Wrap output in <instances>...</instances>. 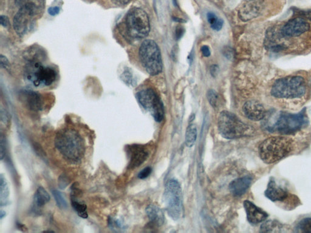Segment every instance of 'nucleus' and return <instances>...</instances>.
Segmentation results:
<instances>
[{
	"instance_id": "1",
	"label": "nucleus",
	"mask_w": 311,
	"mask_h": 233,
	"mask_svg": "<svg viewBox=\"0 0 311 233\" xmlns=\"http://www.w3.org/2000/svg\"><path fill=\"white\" fill-rule=\"evenodd\" d=\"M55 145L64 158L73 162L81 160L85 153L83 138L73 129L65 128L59 131L56 136Z\"/></svg>"
},
{
	"instance_id": "2",
	"label": "nucleus",
	"mask_w": 311,
	"mask_h": 233,
	"mask_svg": "<svg viewBox=\"0 0 311 233\" xmlns=\"http://www.w3.org/2000/svg\"><path fill=\"white\" fill-rule=\"evenodd\" d=\"M308 123L307 111L304 108L297 114L280 112L278 116L272 119V123H264V127L269 132L289 135L301 130Z\"/></svg>"
},
{
	"instance_id": "3",
	"label": "nucleus",
	"mask_w": 311,
	"mask_h": 233,
	"mask_svg": "<svg viewBox=\"0 0 311 233\" xmlns=\"http://www.w3.org/2000/svg\"><path fill=\"white\" fill-rule=\"evenodd\" d=\"M293 149V141L287 137H271L264 141L258 148L259 155L267 164L282 160Z\"/></svg>"
},
{
	"instance_id": "4",
	"label": "nucleus",
	"mask_w": 311,
	"mask_h": 233,
	"mask_svg": "<svg viewBox=\"0 0 311 233\" xmlns=\"http://www.w3.org/2000/svg\"><path fill=\"white\" fill-rule=\"evenodd\" d=\"M307 86L301 76H288L277 79L273 84L271 94L279 99H298L306 94Z\"/></svg>"
},
{
	"instance_id": "5",
	"label": "nucleus",
	"mask_w": 311,
	"mask_h": 233,
	"mask_svg": "<svg viewBox=\"0 0 311 233\" xmlns=\"http://www.w3.org/2000/svg\"><path fill=\"white\" fill-rule=\"evenodd\" d=\"M218 129L224 138L234 139L253 135L255 130L242 122L238 117L229 111H223L218 119Z\"/></svg>"
},
{
	"instance_id": "6",
	"label": "nucleus",
	"mask_w": 311,
	"mask_h": 233,
	"mask_svg": "<svg viewBox=\"0 0 311 233\" xmlns=\"http://www.w3.org/2000/svg\"><path fill=\"white\" fill-rule=\"evenodd\" d=\"M37 59L30 60L24 70V75L35 87L50 86L56 81L57 73L53 67L43 66Z\"/></svg>"
},
{
	"instance_id": "7",
	"label": "nucleus",
	"mask_w": 311,
	"mask_h": 233,
	"mask_svg": "<svg viewBox=\"0 0 311 233\" xmlns=\"http://www.w3.org/2000/svg\"><path fill=\"white\" fill-rule=\"evenodd\" d=\"M139 58L149 75L156 76L161 73L163 68L161 54L154 41L145 40L139 49Z\"/></svg>"
},
{
	"instance_id": "8",
	"label": "nucleus",
	"mask_w": 311,
	"mask_h": 233,
	"mask_svg": "<svg viewBox=\"0 0 311 233\" xmlns=\"http://www.w3.org/2000/svg\"><path fill=\"white\" fill-rule=\"evenodd\" d=\"M125 26L127 34L130 37L135 39L146 37L150 31L149 16L144 10L134 8L127 14Z\"/></svg>"
},
{
	"instance_id": "9",
	"label": "nucleus",
	"mask_w": 311,
	"mask_h": 233,
	"mask_svg": "<svg viewBox=\"0 0 311 233\" xmlns=\"http://www.w3.org/2000/svg\"><path fill=\"white\" fill-rule=\"evenodd\" d=\"M163 199L168 215L174 220H178L182 214V191L178 182L173 179L168 181Z\"/></svg>"
},
{
	"instance_id": "10",
	"label": "nucleus",
	"mask_w": 311,
	"mask_h": 233,
	"mask_svg": "<svg viewBox=\"0 0 311 233\" xmlns=\"http://www.w3.org/2000/svg\"><path fill=\"white\" fill-rule=\"evenodd\" d=\"M136 97L141 105L151 112L156 121H162L164 115V109L162 101L155 90L152 89L141 90L138 93Z\"/></svg>"
},
{
	"instance_id": "11",
	"label": "nucleus",
	"mask_w": 311,
	"mask_h": 233,
	"mask_svg": "<svg viewBox=\"0 0 311 233\" xmlns=\"http://www.w3.org/2000/svg\"><path fill=\"white\" fill-rule=\"evenodd\" d=\"M311 26L304 18L297 17L289 20L280 29V34L285 38L300 36L310 31Z\"/></svg>"
},
{
	"instance_id": "12",
	"label": "nucleus",
	"mask_w": 311,
	"mask_h": 233,
	"mask_svg": "<svg viewBox=\"0 0 311 233\" xmlns=\"http://www.w3.org/2000/svg\"><path fill=\"white\" fill-rule=\"evenodd\" d=\"M37 18L25 10L18 9L13 18V29L18 35L22 37L33 29Z\"/></svg>"
},
{
	"instance_id": "13",
	"label": "nucleus",
	"mask_w": 311,
	"mask_h": 233,
	"mask_svg": "<svg viewBox=\"0 0 311 233\" xmlns=\"http://www.w3.org/2000/svg\"><path fill=\"white\" fill-rule=\"evenodd\" d=\"M263 7V1L262 0H249L239 9L238 15L242 21L252 20L260 14Z\"/></svg>"
},
{
	"instance_id": "14",
	"label": "nucleus",
	"mask_w": 311,
	"mask_h": 233,
	"mask_svg": "<svg viewBox=\"0 0 311 233\" xmlns=\"http://www.w3.org/2000/svg\"><path fill=\"white\" fill-rule=\"evenodd\" d=\"M130 157L128 168L133 169L141 166L147 160L149 153L142 145H133L128 147Z\"/></svg>"
},
{
	"instance_id": "15",
	"label": "nucleus",
	"mask_w": 311,
	"mask_h": 233,
	"mask_svg": "<svg viewBox=\"0 0 311 233\" xmlns=\"http://www.w3.org/2000/svg\"><path fill=\"white\" fill-rule=\"evenodd\" d=\"M242 109L245 116L253 121H260L266 116V111L263 105L255 100L247 101Z\"/></svg>"
},
{
	"instance_id": "16",
	"label": "nucleus",
	"mask_w": 311,
	"mask_h": 233,
	"mask_svg": "<svg viewBox=\"0 0 311 233\" xmlns=\"http://www.w3.org/2000/svg\"><path fill=\"white\" fill-rule=\"evenodd\" d=\"M244 207L246 212L247 221L251 224L258 225L263 223L268 218V215L266 212L256 206L250 201H245Z\"/></svg>"
},
{
	"instance_id": "17",
	"label": "nucleus",
	"mask_w": 311,
	"mask_h": 233,
	"mask_svg": "<svg viewBox=\"0 0 311 233\" xmlns=\"http://www.w3.org/2000/svg\"><path fill=\"white\" fill-rule=\"evenodd\" d=\"M15 4L21 9L39 17L45 9V0H15Z\"/></svg>"
},
{
	"instance_id": "18",
	"label": "nucleus",
	"mask_w": 311,
	"mask_h": 233,
	"mask_svg": "<svg viewBox=\"0 0 311 233\" xmlns=\"http://www.w3.org/2000/svg\"><path fill=\"white\" fill-rule=\"evenodd\" d=\"M266 197L272 202L283 201L288 197V191L277 184L274 177L270 179L265 192Z\"/></svg>"
},
{
	"instance_id": "19",
	"label": "nucleus",
	"mask_w": 311,
	"mask_h": 233,
	"mask_svg": "<svg viewBox=\"0 0 311 233\" xmlns=\"http://www.w3.org/2000/svg\"><path fill=\"white\" fill-rule=\"evenodd\" d=\"M21 98L30 110L33 111L42 110L43 102L42 96L39 93L32 90H24L21 93Z\"/></svg>"
},
{
	"instance_id": "20",
	"label": "nucleus",
	"mask_w": 311,
	"mask_h": 233,
	"mask_svg": "<svg viewBox=\"0 0 311 233\" xmlns=\"http://www.w3.org/2000/svg\"><path fill=\"white\" fill-rule=\"evenodd\" d=\"M252 178L249 175L234 180L229 185V190L233 196L239 197L243 195L250 187Z\"/></svg>"
},
{
	"instance_id": "21",
	"label": "nucleus",
	"mask_w": 311,
	"mask_h": 233,
	"mask_svg": "<svg viewBox=\"0 0 311 233\" xmlns=\"http://www.w3.org/2000/svg\"><path fill=\"white\" fill-rule=\"evenodd\" d=\"M147 216L155 226L160 227L164 223V215L162 211L157 205L152 204L146 208Z\"/></svg>"
},
{
	"instance_id": "22",
	"label": "nucleus",
	"mask_w": 311,
	"mask_h": 233,
	"mask_svg": "<svg viewBox=\"0 0 311 233\" xmlns=\"http://www.w3.org/2000/svg\"><path fill=\"white\" fill-rule=\"evenodd\" d=\"M51 197L44 188L40 186L34 196V202L38 207H42L50 201Z\"/></svg>"
},
{
	"instance_id": "23",
	"label": "nucleus",
	"mask_w": 311,
	"mask_h": 233,
	"mask_svg": "<svg viewBox=\"0 0 311 233\" xmlns=\"http://www.w3.org/2000/svg\"><path fill=\"white\" fill-rule=\"evenodd\" d=\"M197 138V128L195 125H190L187 129L185 133V145L188 147H192L194 145Z\"/></svg>"
},
{
	"instance_id": "24",
	"label": "nucleus",
	"mask_w": 311,
	"mask_h": 233,
	"mask_svg": "<svg viewBox=\"0 0 311 233\" xmlns=\"http://www.w3.org/2000/svg\"><path fill=\"white\" fill-rule=\"evenodd\" d=\"M72 205L74 210L77 212L78 215L83 219L88 218L86 205L83 203L78 201L76 197H72Z\"/></svg>"
},
{
	"instance_id": "25",
	"label": "nucleus",
	"mask_w": 311,
	"mask_h": 233,
	"mask_svg": "<svg viewBox=\"0 0 311 233\" xmlns=\"http://www.w3.org/2000/svg\"><path fill=\"white\" fill-rule=\"evenodd\" d=\"M207 17L212 28L215 31H219L222 29L224 24L222 19L218 18L215 13L212 12L207 13Z\"/></svg>"
},
{
	"instance_id": "26",
	"label": "nucleus",
	"mask_w": 311,
	"mask_h": 233,
	"mask_svg": "<svg viewBox=\"0 0 311 233\" xmlns=\"http://www.w3.org/2000/svg\"><path fill=\"white\" fill-rule=\"evenodd\" d=\"M0 189H1L0 190L1 191L0 198H1V205L2 206L3 204H6L7 199L9 194L6 179L2 175H1V177H0Z\"/></svg>"
},
{
	"instance_id": "27",
	"label": "nucleus",
	"mask_w": 311,
	"mask_h": 233,
	"mask_svg": "<svg viewBox=\"0 0 311 233\" xmlns=\"http://www.w3.org/2000/svg\"><path fill=\"white\" fill-rule=\"evenodd\" d=\"M296 232L311 233V218H307L302 219L297 225Z\"/></svg>"
},
{
	"instance_id": "28",
	"label": "nucleus",
	"mask_w": 311,
	"mask_h": 233,
	"mask_svg": "<svg viewBox=\"0 0 311 233\" xmlns=\"http://www.w3.org/2000/svg\"><path fill=\"white\" fill-rule=\"evenodd\" d=\"M53 194L55 199L57 206L61 210L67 209L68 207L66 200L61 192L57 190L53 191Z\"/></svg>"
},
{
	"instance_id": "29",
	"label": "nucleus",
	"mask_w": 311,
	"mask_h": 233,
	"mask_svg": "<svg viewBox=\"0 0 311 233\" xmlns=\"http://www.w3.org/2000/svg\"><path fill=\"white\" fill-rule=\"evenodd\" d=\"M207 99L213 108H216L217 106L218 96L216 91L214 90H209L207 92Z\"/></svg>"
},
{
	"instance_id": "30",
	"label": "nucleus",
	"mask_w": 311,
	"mask_h": 233,
	"mask_svg": "<svg viewBox=\"0 0 311 233\" xmlns=\"http://www.w3.org/2000/svg\"><path fill=\"white\" fill-rule=\"evenodd\" d=\"M294 13H296L297 15L299 16V17H301L304 19H308V20L311 21V9H293Z\"/></svg>"
},
{
	"instance_id": "31",
	"label": "nucleus",
	"mask_w": 311,
	"mask_h": 233,
	"mask_svg": "<svg viewBox=\"0 0 311 233\" xmlns=\"http://www.w3.org/2000/svg\"><path fill=\"white\" fill-rule=\"evenodd\" d=\"M108 225L111 229L116 230V231L123 229V225L121 222L118 220V219H116L114 218H109Z\"/></svg>"
},
{
	"instance_id": "32",
	"label": "nucleus",
	"mask_w": 311,
	"mask_h": 233,
	"mask_svg": "<svg viewBox=\"0 0 311 233\" xmlns=\"http://www.w3.org/2000/svg\"><path fill=\"white\" fill-rule=\"evenodd\" d=\"M58 183L59 188L62 189V190H64V189L69 185L70 181L68 179L66 175L62 174L59 178Z\"/></svg>"
},
{
	"instance_id": "33",
	"label": "nucleus",
	"mask_w": 311,
	"mask_h": 233,
	"mask_svg": "<svg viewBox=\"0 0 311 233\" xmlns=\"http://www.w3.org/2000/svg\"><path fill=\"white\" fill-rule=\"evenodd\" d=\"M152 169L150 167H147V168H144L142 170V171L139 172L138 174V177L141 179H146L147 177L149 176V175L151 174Z\"/></svg>"
},
{
	"instance_id": "34",
	"label": "nucleus",
	"mask_w": 311,
	"mask_h": 233,
	"mask_svg": "<svg viewBox=\"0 0 311 233\" xmlns=\"http://www.w3.org/2000/svg\"><path fill=\"white\" fill-rule=\"evenodd\" d=\"M1 144H0V152H1V160L3 159L5 155V152H6V142H5V139L3 136H1Z\"/></svg>"
},
{
	"instance_id": "35",
	"label": "nucleus",
	"mask_w": 311,
	"mask_h": 233,
	"mask_svg": "<svg viewBox=\"0 0 311 233\" xmlns=\"http://www.w3.org/2000/svg\"><path fill=\"white\" fill-rule=\"evenodd\" d=\"M34 149L35 150V152H36L37 154L41 157H45L46 155L44 152V150H43L42 148L41 147L40 145L38 144H34Z\"/></svg>"
},
{
	"instance_id": "36",
	"label": "nucleus",
	"mask_w": 311,
	"mask_h": 233,
	"mask_svg": "<svg viewBox=\"0 0 311 233\" xmlns=\"http://www.w3.org/2000/svg\"><path fill=\"white\" fill-rule=\"evenodd\" d=\"M185 30L184 27L181 26H178L176 27L175 31V36L176 40H179L181 38L184 34Z\"/></svg>"
},
{
	"instance_id": "37",
	"label": "nucleus",
	"mask_w": 311,
	"mask_h": 233,
	"mask_svg": "<svg viewBox=\"0 0 311 233\" xmlns=\"http://www.w3.org/2000/svg\"><path fill=\"white\" fill-rule=\"evenodd\" d=\"M114 4L118 5V6H122L129 3L131 0H111Z\"/></svg>"
},
{
	"instance_id": "38",
	"label": "nucleus",
	"mask_w": 311,
	"mask_h": 233,
	"mask_svg": "<svg viewBox=\"0 0 311 233\" xmlns=\"http://www.w3.org/2000/svg\"><path fill=\"white\" fill-rule=\"evenodd\" d=\"M201 52L204 57H208L211 56V51L207 46H203L201 48Z\"/></svg>"
},
{
	"instance_id": "39",
	"label": "nucleus",
	"mask_w": 311,
	"mask_h": 233,
	"mask_svg": "<svg viewBox=\"0 0 311 233\" xmlns=\"http://www.w3.org/2000/svg\"><path fill=\"white\" fill-rule=\"evenodd\" d=\"M1 67L2 68H6V69H9V62H8V60L4 57V56H1Z\"/></svg>"
},
{
	"instance_id": "40",
	"label": "nucleus",
	"mask_w": 311,
	"mask_h": 233,
	"mask_svg": "<svg viewBox=\"0 0 311 233\" xmlns=\"http://www.w3.org/2000/svg\"><path fill=\"white\" fill-rule=\"evenodd\" d=\"M1 24L2 26L6 27L9 24V19L6 16H1Z\"/></svg>"
},
{
	"instance_id": "41",
	"label": "nucleus",
	"mask_w": 311,
	"mask_h": 233,
	"mask_svg": "<svg viewBox=\"0 0 311 233\" xmlns=\"http://www.w3.org/2000/svg\"><path fill=\"white\" fill-rule=\"evenodd\" d=\"M218 71H219V68H218V66L213 65L211 68V75L215 78V77H216Z\"/></svg>"
},
{
	"instance_id": "42",
	"label": "nucleus",
	"mask_w": 311,
	"mask_h": 233,
	"mask_svg": "<svg viewBox=\"0 0 311 233\" xmlns=\"http://www.w3.org/2000/svg\"><path fill=\"white\" fill-rule=\"evenodd\" d=\"M224 54H225L226 57L229 59L233 58V54L232 53V49L231 48L225 49V51L224 52Z\"/></svg>"
},
{
	"instance_id": "43",
	"label": "nucleus",
	"mask_w": 311,
	"mask_h": 233,
	"mask_svg": "<svg viewBox=\"0 0 311 233\" xmlns=\"http://www.w3.org/2000/svg\"><path fill=\"white\" fill-rule=\"evenodd\" d=\"M48 12L50 13L51 15H55L59 12V8L57 7H51L50 9H49Z\"/></svg>"
},
{
	"instance_id": "44",
	"label": "nucleus",
	"mask_w": 311,
	"mask_h": 233,
	"mask_svg": "<svg viewBox=\"0 0 311 233\" xmlns=\"http://www.w3.org/2000/svg\"><path fill=\"white\" fill-rule=\"evenodd\" d=\"M5 214H6V213H5V212H3V211H2V210L1 211V214H0V216H1V219L3 218L4 216H5V215H5Z\"/></svg>"
}]
</instances>
